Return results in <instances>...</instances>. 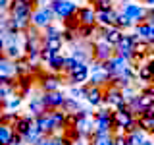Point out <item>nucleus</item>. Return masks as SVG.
I'll return each mask as SVG.
<instances>
[{
    "label": "nucleus",
    "mask_w": 154,
    "mask_h": 145,
    "mask_svg": "<svg viewBox=\"0 0 154 145\" xmlns=\"http://www.w3.org/2000/svg\"><path fill=\"white\" fill-rule=\"evenodd\" d=\"M50 8H52V12H54V16L58 19H62V21L79 12L77 4H73L71 0H52V2H50Z\"/></svg>",
    "instance_id": "obj_1"
},
{
    "label": "nucleus",
    "mask_w": 154,
    "mask_h": 145,
    "mask_svg": "<svg viewBox=\"0 0 154 145\" xmlns=\"http://www.w3.org/2000/svg\"><path fill=\"white\" fill-rule=\"evenodd\" d=\"M54 18L56 16H54V12H52L50 4H48V6H38L35 12H33V16H31V23L37 25L38 29H46L52 23Z\"/></svg>",
    "instance_id": "obj_2"
},
{
    "label": "nucleus",
    "mask_w": 154,
    "mask_h": 145,
    "mask_svg": "<svg viewBox=\"0 0 154 145\" xmlns=\"http://www.w3.org/2000/svg\"><path fill=\"white\" fill-rule=\"evenodd\" d=\"M67 77H69L71 85H83L91 79V66L87 64V62H79V64L67 74Z\"/></svg>",
    "instance_id": "obj_3"
},
{
    "label": "nucleus",
    "mask_w": 154,
    "mask_h": 145,
    "mask_svg": "<svg viewBox=\"0 0 154 145\" xmlns=\"http://www.w3.org/2000/svg\"><path fill=\"white\" fill-rule=\"evenodd\" d=\"M122 12L125 16H129L135 21V25L137 23H143L146 21V16H148V8H143L141 4H133V2H125L122 4Z\"/></svg>",
    "instance_id": "obj_4"
},
{
    "label": "nucleus",
    "mask_w": 154,
    "mask_h": 145,
    "mask_svg": "<svg viewBox=\"0 0 154 145\" xmlns=\"http://www.w3.org/2000/svg\"><path fill=\"white\" fill-rule=\"evenodd\" d=\"M114 54H116L114 47L110 45V43H106L102 37L94 41V47H93V58H94V60H98V62H106V60H110V58H112Z\"/></svg>",
    "instance_id": "obj_5"
},
{
    "label": "nucleus",
    "mask_w": 154,
    "mask_h": 145,
    "mask_svg": "<svg viewBox=\"0 0 154 145\" xmlns=\"http://www.w3.org/2000/svg\"><path fill=\"white\" fill-rule=\"evenodd\" d=\"M41 97H42V101H45V105L48 106V110L62 108L64 103H66V99H67V97L62 93L60 89H58V91H45Z\"/></svg>",
    "instance_id": "obj_6"
},
{
    "label": "nucleus",
    "mask_w": 154,
    "mask_h": 145,
    "mask_svg": "<svg viewBox=\"0 0 154 145\" xmlns=\"http://www.w3.org/2000/svg\"><path fill=\"white\" fill-rule=\"evenodd\" d=\"M33 81H37L35 74H21V76H17L16 77V93L21 95V97L29 95L31 93V87H33Z\"/></svg>",
    "instance_id": "obj_7"
},
{
    "label": "nucleus",
    "mask_w": 154,
    "mask_h": 145,
    "mask_svg": "<svg viewBox=\"0 0 154 145\" xmlns=\"http://www.w3.org/2000/svg\"><path fill=\"white\" fill-rule=\"evenodd\" d=\"M35 126L45 135H54V132H56V126H54V120H52L50 110L45 112V114H41V116H37V118H35Z\"/></svg>",
    "instance_id": "obj_8"
},
{
    "label": "nucleus",
    "mask_w": 154,
    "mask_h": 145,
    "mask_svg": "<svg viewBox=\"0 0 154 145\" xmlns=\"http://www.w3.org/2000/svg\"><path fill=\"white\" fill-rule=\"evenodd\" d=\"M102 39L106 43H110L112 47H118L119 41L123 39V29L116 27V25H110V27H104L102 29Z\"/></svg>",
    "instance_id": "obj_9"
},
{
    "label": "nucleus",
    "mask_w": 154,
    "mask_h": 145,
    "mask_svg": "<svg viewBox=\"0 0 154 145\" xmlns=\"http://www.w3.org/2000/svg\"><path fill=\"white\" fill-rule=\"evenodd\" d=\"M85 99H87L89 105L100 106V105H102V99H104V87L89 83V89H87V97H85Z\"/></svg>",
    "instance_id": "obj_10"
},
{
    "label": "nucleus",
    "mask_w": 154,
    "mask_h": 145,
    "mask_svg": "<svg viewBox=\"0 0 154 145\" xmlns=\"http://www.w3.org/2000/svg\"><path fill=\"white\" fill-rule=\"evenodd\" d=\"M33 126H35V116H31V114H27V116H19L16 122H14V132L25 135L29 130L33 128Z\"/></svg>",
    "instance_id": "obj_11"
},
{
    "label": "nucleus",
    "mask_w": 154,
    "mask_h": 145,
    "mask_svg": "<svg viewBox=\"0 0 154 145\" xmlns=\"http://www.w3.org/2000/svg\"><path fill=\"white\" fill-rule=\"evenodd\" d=\"M60 89V74H45V77L41 79V91H58Z\"/></svg>",
    "instance_id": "obj_12"
},
{
    "label": "nucleus",
    "mask_w": 154,
    "mask_h": 145,
    "mask_svg": "<svg viewBox=\"0 0 154 145\" xmlns=\"http://www.w3.org/2000/svg\"><path fill=\"white\" fill-rule=\"evenodd\" d=\"M79 19L83 25H98L96 23V8L94 6H85V8H79Z\"/></svg>",
    "instance_id": "obj_13"
},
{
    "label": "nucleus",
    "mask_w": 154,
    "mask_h": 145,
    "mask_svg": "<svg viewBox=\"0 0 154 145\" xmlns=\"http://www.w3.org/2000/svg\"><path fill=\"white\" fill-rule=\"evenodd\" d=\"M116 16L118 10H110V12H96V23L100 27H110L116 23Z\"/></svg>",
    "instance_id": "obj_14"
},
{
    "label": "nucleus",
    "mask_w": 154,
    "mask_h": 145,
    "mask_svg": "<svg viewBox=\"0 0 154 145\" xmlns=\"http://www.w3.org/2000/svg\"><path fill=\"white\" fill-rule=\"evenodd\" d=\"M64 66H66V56L62 52H56L52 56V60L46 64V68L50 72H54V74H64Z\"/></svg>",
    "instance_id": "obj_15"
},
{
    "label": "nucleus",
    "mask_w": 154,
    "mask_h": 145,
    "mask_svg": "<svg viewBox=\"0 0 154 145\" xmlns=\"http://www.w3.org/2000/svg\"><path fill=\"white\" fill-rule=\"evenodd\" d=\"M2 54L4 56H8L10 60H19L21 56H25V50H23V47H19L17 43H12V45H8V47H4L2 48Z\"/></svg>",
    "instance_id": "obj_16"
},
{
    "label": "nucleus",
    "mask_w": 154,
    "mask_h": 145,
    "mask_svg": "<svg viewBox=\"0 0 154 145\" xmlns=\"http://www.w3.org/2000/svg\"><path fill=\"white\" fill-rule=\"evenodd\" d=\"M29 112H31V116H41V114H45L48 112V106L45 105V101H42V97H35V99L29 103Z\"/></svg>",
    "instance_id": "obj_17"
},
{
    "label": "nucleus",
    "mask_w": 154,
    "mask_h": 145,
    "mask_svg": "<svg viewBox=\"0 0 154 145\" xmlns=\"http://www.w3.org/2000/svg\"><path fill=\"white\" fill-rule=\"evenodd\" d=\"M137 77H139V81L150 83L152 77H154V68L148 64V62H144V64H141V66L137 68Z\"/></svg>",
    "instance_id": "obj_18"
},
{
    "label": "nucleus",
    "mask_w": 154,
    "mask_h": 145,
    "mask_svg": "<svg viewBox=\"0 0 154 145\" xmlns=\"http://www.w3.org/2000/svg\"><path fill=\"white\" fill-rule=\"evenodd\" d=\"M137 122H139V128L144 130L146 134H154V114H139L137 116Z\"/></svg>",
    "instance_id": "obj_19"
},
{
    "label": "nucleus",
    "mask_w": 154,
    "mask_h": 145,
    "mask_svg": "<svg viewBox=\"0 0 154 145\" xmlns=\"http://www.w3.org/2000/svg\"><path fill=\"white\" fill-rule=\"evenodd\" d=\"M42 43H45L46 48H50V50H54V52H62V48L66 45V41H64L62 35L60 37H48V39L42 37Z\"/></svg>",
    "instance_id": "obj_20"
},
{
    "label": "nucleus",
    "mask_w": 154,
    "mask_h": 145,
    "mask_svg": "<svg viewBox=\"0 0 154 145\" xmlns=\"http://www.w3.org/2000/svg\"><path fill=\"white\" fill-rule=\"evenodd\" d=\"M45 137V134L41 132V130L37 128V126H33L31 130H29V132L23 135V139H25V143H29V145H37L38 141H41V139Z\"/></svg>",
    "instance_id": "obj_21"
},
{
    "label": "nucleus",
    "mask_w": 154,
    "mask_h": 145,
    "mask_svg": "<svg viewBox=\"0 0 154 145\" xmlns=\"http://www.w3.org/2000/svg\"><path fill=\"white\" fill-rule=\"evenodd\" d=\"M21 103H23V97L21 95H12L8 101H2V112L4 110H17L19 106H21Z\"/></svg>",
    "instance_id": "obj_22"
},
{
    "label": "nucleus",
    "mask_w": 154,
    "mask_h": 145,
    "mask_svg": "<svg viewBox=\"0 0 154 145\" xmlns=\"http://www.w3.org/2000/svg\"><path fill=\"white\" fill-rule=\"evenodd\" d=\"M12 135H14V126L0 124V145H10Z\"/></svg>",
    "instance_id": "obj_23"
},
{
    "label": "nucleus",
    "mask_w": 154,
    "mask_h": 145,
    "mask_svg": "<svg viewBox=\"0 0 154 145\" xmlns=\"http://www.w3.org/2000/svg\"><path fill=\"white\" fill-rule=\"evenodd\" d=\"M116 27H119V29H127V27H133L135 25V21L129 16H125V14L119 10L118 12V16H116V23H114Z\"/></svg>",
    "instance_id": "obj_24"
},
{
    "label": "nucleus",
    "mask_w": 154,
    "mask_h": 145,
    "mask_svg": "<svg viewBox=\"0 0 154 145\" xmlns=\"http://www.w3.org/2000/svg\"><path fill=\"white\" fill-rule=\"evenodd\" d=\"M144 134H146V132H144V130H141V128L135 130V132H129V134H127L129 145H141L144 139H146V137H144Z\"/></svg>",
    "instance_id": "obj_25"
},
{
    "label": "nucleus",
    "mask_w": 154,
    "mask_h": 145,
    "mask_svg": "<svg viewBox=\"0 0 154 145\" xmlns=\"http://www.w3.org/2000/svg\"><path fill=\"white\" fill-rule=\"evenodd\" d=\"M62 108L66 110V112H79L81 110V106H79V99H75V97H67L66 99V103H64V106Z\"/></svg>",
    "instance_id": "obj_26"
},
{
    "label": "nucleus",
    "mask_w": 154,
    "mask_h": 145,
    "mask_svg": "<svg viewBox=\"0 0 154 145\" xmlns=\"http://www.w3.org/2000/svg\"><path fill=\"white\" fill-rule=\"evenodd\" d=\"M19 118V114L16 112V110H4L2 114H0V124H10L14 126V122Z\"/></svg>",
    "instance_id": "obj_27"
},
{
    "label": "nucleus",
    "mask_w": 154,
    "mask_h": 145,
    "mask_svg": "<svg viewBox=\"0 0 154 145\" xmlns=\"http://www.w3.org/2000/svg\"><path fill=\"white\" fill-rule=\"evenodd\" d=\"M93 6L96 8V12H110V10H114L112 0H93Z\"/></svg>",
    "instance_id": "obj_28"
},
{
    "label": "nucleus",
    "mask_w": 154,
    "mask_h": 145,
    "mask_svg": "<svg viewBox=\"0 0 154 145\" xmlns=\"http://www.w3.org/2000/svg\"><path fill=\"white\" fill-rule=\"evenodd\" d=\"M91 145H116V135L110 134V135H104V137H94Z\"/></svg>",
    "instance_id": "obj_29"
},
{
    "label": "nucleus",
    "mask_w": 154,
    "mask_h": 145,
    "mask_svg": "<svg viewBox=\"0 0 154 145\" xmlns=\"http://www.w3.org/2000/svg\"><path fill=\"white\" fill-rule=\"evenodd\" d=\"M56 52L54 50H50V48H46L45 45H42V48H41V54H38V60L42 62V64H48V62L52 60V56H54Z\"/></svg>",
    "instance_id": "obj_30"
},
{
    "label": "nucleus",
    "mask_w": 154,
    "mask_h": 145,
    "mask_svg": "<svg viewBox=\"0 0 154 145\" xmlns=\"http://www.w3.org/2000/svg\"><path fill=\"white\" fill-rule=\"evenodd\" d=\"M79 64V60H77V58L71 54V56H66V66H64V74H69L71 70H73V68Z\"/></svg>",
    "instance_id": "obj_31"
},
{
    "label": "nucleus",
    "mask_w": 154,
    "mask_h": 145,
    "mask_svg": "<svg viewBox=\"0 0 154 145\" xmlns=\"http://www.w3.org/2000/svg\"><path fill=\"white\" fill-rule=\"evenodd\" d=\"M60 35H62V31L56 25H52V23L45 29V33H42V37H45V39H48V37H60Z\"/></svg>",
    "instance_id": "obj_32"
},
{
    "label": "nucleus",
    "mask_w": 154,
    "mask_h": 145,
    "mask_svg": "<svg viewBox=\"0 0 154 145\" xmlns=\"http://www.w3.org/2000/svg\"><path fill=\"white\" fill-rule=\"evenodd\" d=\"M123 95H125V99H131V97H135V89H133L131 85L123 87Z\"/></svg>",
    "instance_id": "obj_33"
},
{
    "label": "nucleus",
    "mask_w": 154,
    "mask_h": 145,
    "mask_svg": "<svg viewBox=\"0 0 154 145\" xmlns=\"http://www.w3.org/2000/svg\"><path fill=\"white\" fill-rule=\"evenodd\" d=\"M146 21L154 23V6H148V16H146Z\"/></svg>",
    "instance_id": "obj_34"
},
{
    "label": "nucleus",
    "mask_w": 154,
    "mask_h": 145,
    "mask_svg": "<svg viewBox=\"0 0 154 145\" xmlns=\"http://www.w3.org/2000/svg\"><path fill=\"white\" fill-rule=\"evenodd\" d=\"M10 2H12V0H0V8H2V10H8Z\"/></svg>",
    "instance_id": "obj_35"
},
{
    "label": "nucleus",
    "mask_w": 154,
    "mask_h": 145,
    "mask_svg": "<svg viewBox=\"0 0 154 145\" xmlns=\"http://www.w3.org/2000/svg\"><path fill=\"white\" fill-rule=\"evenodd\" d=\"M23 2H27V4H31V6H35V4H38L41 0H23Z\"/></svg>",
    "instance_id": "obj_36"
},
{
    "label": "nucleus",
    "mask_w": 154,
    "mask_h": 145,
    "mask_svg": "<svg viewBox=\"0 0 154 145\" xmlns=\"http://www.w3.org/2000/svg\"><path fill=\"white\" fill-rule=\"evenodd\" d=\"M141 145H154V139H144Z\"/></svg>",
    "instance_id": "obj_37"
},
{
    "label": "nucleus",
    "mask_w": 154,
    "mask_h": 145,
    "mask_svg": "<svg viewBox=\"0 0 154 145\" xmlns=\"http://www.w3.org/2000/svg\"><path fill=\"white\" fill-rule=\"evenodd\" d=\"M73 145H87V143L83 141V137H81V139H77V141H73Z\"/></svg>",
    "instance_id": "obj_38"
},
{
    "label": "nucleus",
    "mask_w": 154,
    "mask_h": 145,
    "mask_svg": "<svg viewBox=\"0 0 154 145\" xmlns=\"http://www.w3.org/2000/svg\"><path fill=\"white\" fill-rule=\"evenodd\" d=\"M144 4H146V6H154V0H143Z\"/></svg>",
    "instance_id": "obj_39"
},
{
    "label": "nucleus",
    "mask_w": 154,
    "mask_h": 145,
    "mask_svg": "<svg viewBox=\"0 0 154 145\" xmlns=\"http://www.w3.org/2000/svg\"><path fill=\"white\" fill-rule=\"evenodd\" d=\"M148 85H150V87H152V89H154V77H152V81H150V83H148Z\"/></svg>",
    "instance_id": "obj_40"
},
{
    "label": "nucleus",
    "mask_w": 154,
    "mask_h": 145,
    "mask_svg": "<svg viewBox=\"0 0 154 145\" xmlns=\"http://www.w3.org/2000/svg\"><path fill=\"white\" fill-rule=\"evenodd\" d=\"M56 145H62V143H60V139H58V137H56Z\"/></svg>",
    "instance_id": "obj_41"
},
{
    "label": "nucleus",
    "mask_w": 154,
    "mask_h": 145,
    "mask_svg": "<svg viewBox=\"0 0 154 145\" xmlns=\"http://www.w3.org/2000/svg\"><path fill=\"white\" fill-rule=\"evenodd\" d=\"M87 2H93V0H87Z\"/></svg>",
    "instance_id": "obj_42"
}]
</instances>
